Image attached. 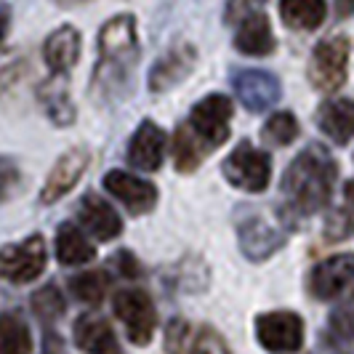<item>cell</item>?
<instances>
[{"instance_id": "cell-14", "label": "cell", "mask_w": 354, "mask_h": 354, "mask_svg": "<svg viewBox=\"0 0 354 354\" xmlns=\"http://www.w3.org/2000/svg\"><path fill=\"white\" fill-rule=\"evenodd\" d=\"M86 168H88V152L83 147H75L70 152H64L56 160V165L46 178V184L40 189V200L43 203H56L59 197H64L77 184V178L86 174Z\"/></svg>"}, {"instance_id": "cell-1", "label": "cell", "mask_w": 354, "mask_h": 354, "mask_svg": "<svg viewBox=\"0 0 354 354\" xmlns=\"http://www.w3.org/2000/svg\"><path fill=\"white\" fill-rule=\"evenodd\" d=\"M336 176L338 168L333 155L319 144H309L301 155L288 165L283 189L296 211L315 213L328 205V200L333 195Z\"/></svg>"}, {"instance_id": "cell-21", "label": "cell", "mask_w": 354, "mask_h": 354, "mask_svg": "<svg viewBox=\"0 0 354 354\" xmlns=\"http://www.w3.org/2000/svg\"><path fill=\"white\" fill-rule=\"evenodd\" d=\"M195 64V48L192 46H178L168 56H162L155 70H152V77H149V86L152 91H165L171 86H176L178 80L192 70Z\"/></svg>"}, {"instance_id": "cell-2", "label": "cell", "mask_w": 354, "mask_h": 354, "mask_svg": "<svg viewBox=\"0 0 354 354\" xmlns=\"http://www.w3.org/2000/svg\"><path fill=\"white\" fill-rule=\"evenodd\" d=\"M136 27L133 17L109 19L99 32V70H96V86L112 88L118 83H125L136 67Z\"/></svg>"}, {"instance_id": "cell-12", "label": "cell", "mask_w": 354, "mask_h": 354, "mask_svg": "<svg viewBox=\"0 0 354 354\" xmlns=\"http://www.w3.org/2000/svg\"><path fill=\"white\" fill-rule=\"evenodd\" d=\"M165 349L171 354H232L224 338L211 328H189L187 322L176 319L168 328Z\"/></svg>"}, {"instance_id": "cell-10", "label": "cell", "mask_w": 354, "mask_h": 354, "mask_svg": "<svg viewBox=\"0 0 354 354\" xmlns=\"http://www.w3.org/2000/svg\"><path fill=\"white\" fill-rule=\"evenodd\" d=\"M237 237H240V248L253 261H264L274 250H280L288 240V232L274 227V221H269L264 213H248L237 221Z\"/></svg>"}, {"instance_id": "cell-19", "label": "cell", "mask_w": 354, "mask_h": 354, "mask_svg": "<svg viewBox=\"0 0 354 354\" xmlns=\"http://www.w3.org/2000/svg\"><path fill=\"white\" fill-rule=\"evenodd\" d=\"M234 46L240 53L248 56H266L274 51V35H272V24L264 14H250L243 19L237 35H234Z\"/></svg>"}, {"instance_id": "cell-6", "label": "cell", "mask_w": 354, "mask_h": 354, "mask_svg": "<svg viewBox=\"0 0 354 354\" xmlns=\"http://www.w3.org/2000/svg\"><path fill=\"white\" fill-rule=\"evenodd\" d=\"M115 315L120 317V322L125 325V333L131 338V344L136 346H147L152 336H155V325H158V312L152 299L144 290H120L115 296Z\"/></svg>"}, {"instance_id": "cell-30", "label": "cell", "mask_w": 354, "mask_h": 354, "mask_svg": "<svg viewBox=\"0 0 354 354\" xmlns=\"http://www.w3.org/2000/svg\"><path fill=\"white\" fill-rule=\"evenodd\" d=\"M328 240H344V237H352L354 234V221L346 213H333L330 221H328Z\"/></svg>"}, {"instance_id": "cell-15", "label": "cell", "mask_w": 354, "mask_h": 354, "mask_svg": "<svg viewBox=\"0 0 354 354\" xmlns=\"http://www.w3.org/2000/svg\"><path fill=\"white\" fill-rule=\"evenodd\" d=\"M165 144H168L165 131L152 120H144L128 144V162L142 171H158L165 158Z\"/></svg>"}, {"instance_id": "cell-3", "label": "cell", "mask_w": 354, "mask_h": 354, "mask_svg": "<svg viewBox=\"0 0 354 354\" xmlns=\"http://www.w3.org/2000/svg\"><path fill=\"white\" fill-rule=\"evenodd\" d=\"M230 123H232V102L221 93H211L200 99L195 109L189 112V123L181 125L178 131L189 139L200 155L213 152L218 144L230 139Z\"/></svg>"}, {"instance_id": "cell-7", "label": "cell", "mask_w": 354, "mask_h": 354, "mask_svg": "<svg viewBox=\"0 0 354 354\" xmlns=\"http://www.w3.org/2000/svg\"><path fill=\"white\" fill-rule=\"evenodd\" d=\"M43 269H46V243L40 234H32L17 245L0 248V277L8 283H32Z\"/></svg>"}, {"instance_id": "cell-27", "label": "cell", "mask_w": 354, "mask_h": 354, "mask_svg": "<svg viewBox=\"0 0 354 354\" xmlns=\"http://www.w3.org/2000/svg\"><path fill=\"white\" fill-rule=\"evenodd\" d=\"M32 309H35L37 317L51 322V319L62 317V312H64V299H62V293H59L53 285H48V288L37 290L35 296H32Z\"/></svg>"}, {"instance_id": "cell-33", "label": "cell", "mask_w": 354, "mask_h": 354, "mask_svg": "<svg viewBox=\"0 0 354 354\" xmlns=\"http://www.w3.org/2000/svg\"><path fill=\"white\" fill-rule=\"evenodd\" d=\"M346 200L354 205V181H349V184H346Z\"/></svg>"}, {"instance_id": "cell-28", "label": "cell", "mask_w": 354, "mask_h": 354, "mask_svg": "<svg viewBox=\"0 0 354 354\" xmlns=\"http://www.w3.org/2000/svg\"><path fill=\"white\" fill-rule=\"evenodd\" d=\"M19 181H21V174H19L17 162L11 158H0V203H6L17 192Z\"/></svg>"}, {"instance_id": "cell-9", "label": "cell", "mask_w": 354, "mask_h": 354, "mask_svg": "<svg viewBox=\"0 0 354 354\" xmlns=\"http://www.w3.org/2000/svg\"><path fill=\"white\" fill-rule=\"evenodd\" d=\"M256 336L266 352L293 354L304 344V322L293 312H269L256 319Z\"/></svg>"}, {"instance_id": "cell-8", "label": "cell", "mask_w": 354, "mask_h": 354, "mask_svg": "<svg viewBox=\"0 0 354 354\" xmlns=\"http://www.w3.org/2000/svg\"><path fill=\"white\" fill-rule=\"evenodd\" d=\"M309 293L319 301L354 296V256H330L309 274Z\"/></svg>"}, {"instance_id": "cell-16", "label": "cell", "mask_w": 354, "mask_h": 354, "mask_svg": "<svg viewBox=\"0 0 354 354\" xmlns=\"http://www.w3.org/2000/svg\"><path fill=\"white\" fill-rule=\"evenodd\" d=\"M80 221L96 240H104V243L115 240L123 230V221H120L118 211L99 195H86L80 200Z\"/></svg>"}, {"instance_id": "cell-20", "label": "cell", "mask_w": 354, "mask_h": 354, "mask_svg": "<svg viewBox=\"0 0 354 354\" xmlns=\"http://www.w3.org/2000/svg\"><path fill=\"white\" fill-rule=\"evenodd\" d=\"M75 344L86 354H115V333L96 315H83L75 322Z\"/></svg>"}, {"instance_id": "cell-18", "label": "cell", "mask_w": 354, "mask_h": 354, "mask_svg": "<svg viewBox=\"0 0 354 354\" xmlns=\"http://www.w3.org/2000/svg\"><path fill=\"white\" fill-rule=\"evenodd\" d=\"M317 125L328 139H333L336 144H346L354 136V102L352 99L325 102L317 109Z\"/></svg>"}, {"instance_id": "cell-22", "label": "cell", "mask_w": 354, "mask_h": 354, "mask_svg": "<svg viewBox=\"0 0 354 354\" xmlns=\"http://www.w3.org/2000/svg\"><path fill=\"white\" fill-rule=\"evenodd\" d=\"M93 256H96V250H93L91 240L83 234L80 227H75L70 221L59 227V232H56V259H59V264H88Z\"/></svg>"}, {"instance_id": "cell-23", "label": "cell", "mask_w": 354, "mask_h": 354, "mask_svg": "<svg viewBox=\"0 0 354 354\" xmlns=\"http://www.w3.org/2000/svg\"><path fill=\"white\" fill-rule=\"evenodd\" d=\"M325 14V0H280V17L290 30H317Z\"/></svg>"}, {"instance_id": "cell-29", "label": "cell", "mask_w": 354, "mask_h": 354, "mask_svg": "<svg viewBox=\"0 0 354 354\" xmlns=\"http://www.w3.org/2000/svg\"><path fill=\"white\" fill-rule=\"evenodd\" d=\"M266 0H230L227 3V21H243L250 14H259Z\"/></svg>"}, {"instance_id": "cell-5", "label": "cell", "mask_w": 354, "mask_h": 354, "mask_svg": "<svg viewBox=\"0 0 354 354\" xmlns=\"http://www.w3.org/2000/svg\"><path fill=\"white\" fill-rule=\"evenodd\" d=\"M224 176L243 192H264L272 178V160L266 152L243 142L224 160Z\"/></svg>"}, {"instance_id": "cell-25", "label": "cell", "mask_w": 354, "mask_h": 354, "mask_svg": "<svg viewBox=\"0 0 354 354\" xmlns=\"http://www.w3.org/2000/svg\"><path fill=\"white\" fill-rule=\"evenodd\" d=\"M72 293L86 304H99L104 299L106 288H109V280H106L104 272H83L77 277H72Z\"/></svg>"}, {"instance_id": "cell-32", "label": "cell", "mask_w": 354, "mask_h": 354, "mask_svg": "<svg viewBox=\"0 0 354 354\" xmlns=\"http://www.w3.org/2000/svg\"><path fill=\"white\" fill-rule=\"evenodd\" d=\"M338 17H354V0H336Z\"/></svg>"}, {"instance_id": "cell-4", "label": "cell", "mask_w": 354, "mask_h": 354, "mask_svg": "<svg viewBox=\"0 0 354 354\" xmlns=\"http://www.w3.org/2000/svg\"><path fill=\"white\" fill-rule=\"evenodd\" d=\"M346 64H349V40L344 35H333L319 40L312 51L309 62V80L317 91L333 93L346 80Z\"/></svg>"}, {"instance_id": "cell-13", "label": "cell", "mask_w": 354, "mask_h": 354, "mask_svg": "<svg viewBox=\"0 0 354 354\" xmlns=\"http://www.w3.org/2000/svg\"><path fill=\"white\" fill-rule=\"evenodd\" d=\"M104 189L112 197H118L131 213L152 211L158 203V189L128 171H109L104 176Z\"/></svg>"}, {"instance_id": "cell-11", "label": "cell", "mask_w": 354, "mask_h": 354, "mask_svg": "<svg viewBox=\"0 0 354 354\" xmlns=\"http://www.w3.org/2000/svg\"><path fill=\"white\" fill-rule=\"evenodd\" d=\"M232 86L237 99L250 112H264L280 99V80L266 70H240L234 72Z\"/></svg>"}, {"instance_id": "cell-31", "label": "cell", "mask_w": 354, "mask_h": 354, "mask_svg": "<svg viewBox=\"0 0 354 354\" xmlns=\"http://www.w3.org/2000/svg\"><path fill=\"white\" fill-rule=\"evenodd\" d=\"M8 21H11L8 6H0V43H3V37H6V32H8Z\"/></svg>"}, {"instance_id": "cell-24", "label": "cell", "mask_w": 354, "mask_h": 354, "mask_svg": "<svg viewBox=\"0 0 354 354\" xmlns=\"http://www.w3.org/2000/svg\"><path fill=\"white\" fill-rule=\"evenodd\" d=\"M32 336L27 322L17 315H0V354H30Z\"/></svg>"}, {"instance_id": "cell-17", "label": "cell", "mask_w": 354, "mask_h": 354, "mask_svg": "<svg viewBox=\"0 0 354 354\" xmlns=\"http://www.w3.org/2000/svg\"><path fill=\"white\" fill-rule=\"evenodd\" d=\"M43 59L53 75H67L80 59V35L75 27H59L53 30L46 46H43Z\"/></svg>"}, {"instance_id": "cell-26", "label": "cell", "mask_w": 354, "mask_h": 354, "mask_svg": "<svg viewBox=\"0 0 354 354\" xmlns=\"http://www.w3.org/2000/svg\"><path fill=\"white\" fill-rule=\"evenodd\" d=\"M299 136V120L290 112H274L264 125V139L272 144H290Z\"/></svg>"}]
</instances>
